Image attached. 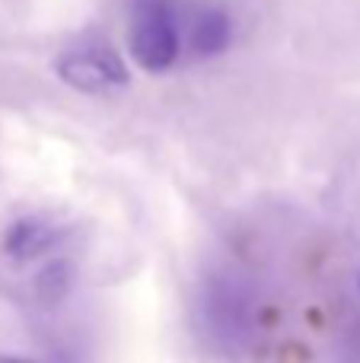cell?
Here are the masks:
<instances>
[{
	"label": "cell",
	"instance_id": "6da1fadb",
	"mask_svg": "<svg viewBox=\"0 0 360 363\" xmlns=\"http://www.w3.org/2000/svg\"><path fill=\"white\" fill-rule=\"evenodd\" d=\"M185 0H131L128 45L147 74H163L185 57Z\"/></svg>",
	"mask_w": 360,
	"mask_h": 363
},
{
	"label": "cell",
	"instance_id": "7a4b0ae2",
	"mask_svg": "<svg viewBox=\"0 0 360 363\" xmlns=\"http://www.w3.org/2000/svg\"><path fill=\"white\" fill-rule=\"evenodd\" d=\"M57 74L67 86L80 89L89 96H102V93H115L128 83V67L121 61V55L106 42H77L70 48H64L55 61Z\"/></svg>",
	"mask_w": 360,
	"mask_h": 363
},
{
	"label": "cell",
	"instance_id": "277c9868",
	"mask_svg": "<svg viewBox=\"0 0 360 363\" xmlns=\"http://www.w3.org/2000/svg\"><path fill=\"white\" fill-rule=\"evenodd\" d=\"M0 363H26V360H16V357H0Z\"/></svg>",
	"mask_w": 360,
	"mask_h": 363
},
{
	"label": "cell",
	"instance_id": "3957f363",
	"mask_svg": "<svg viewBox=\"0 0 360 363\" xmlns=\"http://www.w3.org/2000/svg\"><path fill=\"white\" fill-rule=\"evenodd\" d=\"M233 38L230 16L214 4H189L185 10V55L210 57L220 55Z\"/></svg>",
	"mask_w": 360,
	"mask_h": 363
}]
</instances>
